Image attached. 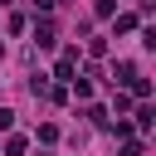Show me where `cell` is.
<instances>
[{
    "instance_id": "obj_3",
    "label": "cell",
    "mask_w": 156,
    "mask_h": 156,
    "mask_svg": "<svg viewBox=\"0 0 156 156\" xmlns=\"http://www.w3.org/2000/svg\"><path fill=\"white\" fill-rule=\"evenodd\" d=\"M122 156H141V141H127V146H122Z\"/></svg>"
},
{
    "instance_id": "obj_1",
    "label": "cell",
    "mask_w": 156,
    "mask_h": 156,
    "mask_svg": "<svg viewBox=\"0 0 156 156\" xmlns=\"http://www.w3.org/2000/svg\"><path fill=\"white\" fill-rule=\"evenodd\" d=\"M34 44H39V49H54V24H49V20L34 24Z\"/></svg>"
},
{
    "instance_id": "obj_2",
    "label": "cell",
    "mask_w": 156,
    "mask_h": 156,
    "mask_svg": "<svg viewBox=\"0 0 156 156\" xmlns=\"http://www.w3.org/2000/svg\"><path fill=\"white\" fill-rule=\"evenodd\" d=\"M151 122H156V112H151V107H136V127H141V132H146V127H151Z\"/></svg>"
},
{
    "instance_id": "obj_4",
    "label": "cell",
    "mask_w": 156,
    "mask_h": 156,
    "mask_svg": "<svg viewBox=\"0 0 156 156\" xmlns=\"http://www.w3.org/2000/svg\"><path fill=\"white\" fill-rule=\"evenodd\" d=\"M54 5H58V0H34V10H44V15H49Z\"/></svg>"
}]
</instances>
